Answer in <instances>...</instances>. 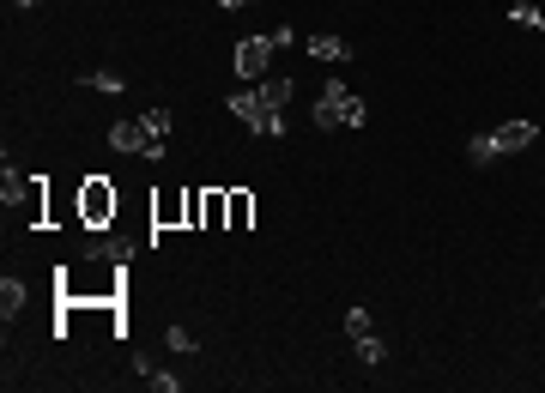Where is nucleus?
Here are the masks:
<instances>
[{"instance_id": "a211bd4d", "label": "nucleus", "mask_w": 545, "mask_h": 393, "mask_svg": "<svg viewBox=\"0 0 545 393\" xmlns=\"http://www.w3.org/2000/svg\"><path fill=\"white\" fill-rule=\"evenodd\" d=\"M13 6H19V13H37V6H42V0H13Z\"/></svg>"}, {"instance_id": "2eb2a0df", "label": "nucleus", "mask_w": 545, "mask_h": 393, "mask_svg": "<svg viewBox=\"0 0 545 393\" xmlns=\"http://www.w3.org/2000/svg\"><path fill=\"white\" fill-rule=\"evenodd\" d=\"M370 327H376V321H370V309H363V303H352V309H345V333H370Z\"/></svg>"}, {"instance_id": "6e6552de", "label": "nucleus", "mask_w": 545, "mask_h": 393, "mask_svg": "<svg viewBox=\"0 0 545 393\" xmlns=\"http://www.w3.org/2000/svg\"><path fill=\"white\" fill-rule=\"evenodd\" d=\"M24 303H31V291H24V278H0V314H6V321H13V314H24Z\"/></svg>"}, {"instance_id": "f8f14e48", "label": "nucleus", "mask_w": 545, "mask_h": 393, "mask_svg": "<svg viewBox=\"0 0 545 393\" xmlns=\"http://www.w3.org/2000/svg\"><path fill=\"white\" fill-rule=\"evenodd\" d=\"M19 188H24V176L13 170V157H0V200L13 206V200H19Z\"/></svg>"}, {"instance_id": "423d86ee", "label": "nucleus", "mask_w": 545, "mask_h": 393, "mask_svg": "<svg viewBox=\"0 0 545 393\" xmlns=\"http://www.w3.org/2000/svg\"><path fill=\"white\" fill-rule=\"evenodd\" d=\"M303 49L315 61H327V67H340V61H352V42L334 37V31H315V37H303Z\"/></svg>"}, {"instance_id": "9d476101", "label": "nucleus", "mask_w": 545, "mask_h": 393, "mask_svg": "<svg viewBox=\"0 0 545 393\" xmlns=\"http://www.w3.org/2000/svg\"><path fill=\"white\" fill-rule=\"evenodd\" d=\"M85 85H91V91H109V98H121V91H127V79H121V73H109V67L85 73Z\"/></svg>"}, {"instance_id": "9b49d317", "label": "nucleus", "mask_w": 545, "mask_h": 393, "mask_svg": "<svg viewBox=\"0 0 545 393\" xmlns=\"http://www.w3.org/2000/svg\"><path fill=\"white\" fill-rule=\"evenodd\" d=\"M146 134H152V139H170V127H176V116H170V109H164V103H158V109H146Z\"/></svg>"}, {"instance_id": "f3484780", "label": "nucleus", "mask_w": 545, "mask_h": 393, "mask_svg": "<svg viewBox=\"0 0 545 393\" xmlns=\"http://www.w3.org/2000/svg\"><path fill=\"white\" fill-rule=\"evenodd\" d=\"M146 381H152V388H158V393H182V381H176V375H164V370H152V375H146Z\"/></svg>"}, {"instance_id": "ddd939ff", "label": "nucleus", "mask_w": 545, "mask_h": 393, "mask_svg": "<svg viewBox=\"0 0 545 393\" xmlns=\"http://www.w3.org/2000/svg\"><path fill=\"white\" fill-rule=\"evenodd\" d=\"M164 345H170V351H182V357H194V351H201V339L188 333V327H170V333H164Z\"/></svg>"}, {"instance_id": "f257e3e1", "label": "nucleus", "mask_w": 545, "mask_h": 393, "mask_svg": "<svg viewBox=\"0 0 545 393\" xmlns=\"http://www.w3.org/2000/svg\"><path fill=\"white\" fill-rule=\"evenodd\" d=\"M309 121L315 127H363L370 121V109H363V98H352V85L345 79H327L322 91H315V103H309Z\"/></svg>"}, {"instance_id": "20e7f679", "label": "nucleus", "mask_w": 545, "mask_h": 393, "mask_svg": "<svg viewBox=\"0 0 545 393\" xmlns=\"http://www.w3.org/2000/svg\"><path fill=\"white\" fill-rule=\"evenodd\" d=\"M533 139H540V127H533V121H503V127L491 134V145H497V157H515V152H527Z\"/></svg>"}, {"instance_id": "7ed1b4c3", "label": "nucleus", "mask_w": 545, "mask_h": 393, "mask_svg": "<svg viewBox=\"0 0 545 393\" xmlns=\"http://www.w3.org/2000/svg\"><path fill=\"white\" fill-rule=\"evenodd\" d=\"M230 61H237V73H242V79H261V73H267V61H273V37H242Z\"/></svg>"}, {"instance_id": "39448f33", "label": "nucleus", "mask_w": 545, "mask_h": 393, "mask_svg": "<svg viewBox=\"0 0 545 393\" xmlns=\"http://www.w3.org/2000/svg\"><path fill=\"white\" fill-rule=\"evenodd\" d=\"M230 116H237V121H249L255 134H267V121L279 116V109H267V103H261V91H237V98H230Z\"/></svg>"}, {"instance_id": "dca6fc26", "label": "nucleus", "mask_w": 545, "mask_h": 393, "mask_svg": "<svg viewBox=\"0 0 545 393\" xmlns=\"http://www.w3.org/2000/svg\"><path fill=\"white\" fill-rule=\"evenodd\" d=\"M533 19H540V6H533V0H515V6H509V24H522V31H527Z\"/></svg>"}, {"instance_id": "aec40b11", "label": "nucleus", "mask_w": 545, "mask_h": 393, "mask_svg": "<svg viewBox=\"0 0 545 393\" xmlns=\"http://www.w3.org/2000/svg\"><path fill=\"white\" fill-rule=\"evenodd\" d=\"M533 31H540V37H545V6H540V19H533Z\"/></svg>"}, {"instance_id": "4468645a", "label": "nucleus", "mask_w": 545, "mask_h": 393, "mask_svg": "<svg viewBox=\"0 0 545 393\" xmlns=\"http://www.w3.org/2000/svg\"><path fill=\"white\" fill-rule=\"evenodd\" d=\"M466 157H473V164H491V157H497L491 134H473V139H466Z\"/></svg>"}, {"instance_id": "f03ea898", "label": "nucleus", "mask_w": 545, "mask_h": 393, "mask_svg": "<svg viewBox=\"0 0 545 393\" xmlns=\"http://www.w3.org/2000/svg\"><path fill=\"white\" fill-rule=\"evenodd\" d=\"M109 152H134V157H152V164H158V157H164V139L146 134L140 116H127V121H116V127H109Z\"/></svg>"}, {"instance_id": "1a4fd4ad", "label": "nucleus", "mask_w": 545, "mask_h": 393, "mask_svg": "<svg viewBox=\"0 0 545 393\" xmlns=\"http://www.w3.org/2000/svg\"><path fill=\"white\" fill-rule=\"evenodd\" d=\"M255 91H261V103H267V109H285V103H291V79H261Z\"/></svg>"}, {"instance_id": "0eeeda50", "label": "nucleus", "mask_w": 545, "mask_h": 393, "mask_svg": "<svg viewBox=\"0 0 545 393\" xmlns=\"http://www.w3.org/2000/svg\"><path fill=\"white\" fill-rule=\"evenodd\" d=\"M352 351H358V363H363V370H382L388 345L376 339V327H370V333H352Z\"/></svg>"}, {"instance_id": "6ab92c4d", "label": "nucleus", "mask_w": 545, "mask_h": 393, "mask_svg": "<svg viewBox=\"0 0 545 393\" xmlns=\"http://www.w3.org/2000/svg\"><path fill=\"white\" fill-rule=\"evenodd\" d=\"M219 6H224V13H242V6H249V0H219Z\"/></svg>"}]
</instances>
